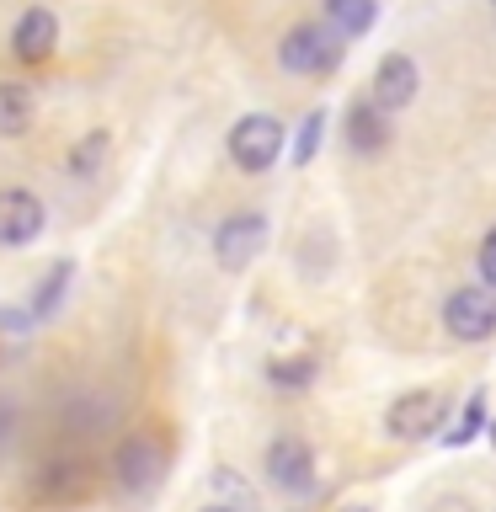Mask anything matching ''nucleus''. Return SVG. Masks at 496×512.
Returning <instances> with one entry per match:
<instances>
[{
    "mask_svg": "<svg viewBox=\"0 0 496 512\" xmlns=\"http://www.w3.org/2000/svg\"><path fill=\"white\" fill-rule=\"evenodd\" d=\"M491 6H496V0H491Z\"/></svg>",
    "mask_w": 496,
    "mask_h": 512,
    "instance_id": "b1692460",
    "label": "nucleus"
},
{
    "mask_svg": "<svg viewBox=\"0 0 496 512\" xmlns=\"http://www.w3.org/2000/svg\"><path fill=\"white\" fill-rule=\"evenodd\" d=\"M203 512H235V507H224V502H214V507H203Z\"/></svg>",
    "mask_w": 496,
    "mask_h": 512,
    "instance_id": "5701e85b",
    "label": "nucleus"
},
{
    "mask_svg": "<svg viewBox=\"0 0 496 512\" xmlns=\"http://www.w3.org/2000/svg\"><path fill=\"white\" fill-rule=\"evenodd\" d=\"M438 427H448V395L443 390H406L384 411V432L395 443H427V438H438Z\"/></svg>",
    "mask_w": 496,
    "mask_h": 512,
    "instance_id": "39448f33",
    "label": "nucleus"
},
{
    "mask_svg": "<svg viewBox=\"0 0 496 512\" xmlns=\"http://www.w3.org/2000/svg\"><path fill=\"white\" fill-rule=\"evenodd\" d=\"M11 54L22 64H48L59 54V16L48 6H27L11 27Z\"/></svg>",
    "mask_w": 496,
    "mask_h": 512,
    "instance_id": "9d476101",
    "label": "nucleus"
},
{
    "mask_svg": "<svg viewBox=\"0 0 496 512\" xmlns=\"http://www.w3.org/2000/svg\"><path fill=\"white\" fill-rule=\"evenodd\" d=\"M48 224V208L27 187H0V246H32Z\"/></svg>",
    "mask_w": 496,
    "mask_h": 512,
    "instance_id": "1a4fd4ad",
    "label": "nucleus"
},
{
    "mask_svg": "<svg viewBox=\"0 0 496 512\" xmlns=\"http://www.w3.org/2000/svg\"><path fill=\"white\" fill-rule=\"evenodd\" d=\"M342 512H374V507H363V502H352V507H342Z\"/></svg>",
    "mask_w": 496,
    "mask_h": 512,
    "instance_id": "4be33fe9",
    "label": "nucleus"
},
{
    "mask_svg": "<svg viewBox=\"0 0 496 512\" xmlns=\"http://www.w3.org/2000/svg\"><path fill=\"white\" fill-rule=\"evenodd\" d=\"M416 91H422V70H416V59L411 54H384L374 64V80H368V102L384 107V112H400V107H411L416 102Z\"/></svg>",
    "mask_w": 496,
    "mask_h": 512,
    "instance_id": "6e6552de",
    "label": "nucleus"
},
{
    "mask_svg": "<svg viewBox=\"0 0 496 512\" xmlns=\"http://www.w3.org/2000/svg\"><path fill=\"white\" fill-rule=\"evenodd\" d=\"M70 283H75V262H54L38 283H32L27 315H32V320H54V315L64 310V294H70Z\"/></svg>",
    "mask_w": 496,
    "mask_h": 512,
    "instance_id": "2eb2a0df",
    "label": "nucleus"
},
{
    "mask_svg": "<svg viewBox=\"0 0 496 512\" xmlns=\"http://www.w3.org/2000/svg\"><path fill=\"white\" fill-rule=\"evenodd\" d=\"M267 235H272V219L262 208H235L214 224V256L224 272H246L256 256L267 251Z\"/></svg>",
    "mask_w": 496,
    "mask_h": 512,
    "instance_id": "7ed1b4c3",
    "label": "nucleus"
},
{
    "mask_svg": "<svg viewBox=\"0 0 496 512\" xmlns=\"http://www.w3.org/2000/svg\"><path fill=\"white\" fill-rule=\"evenodd\" d=\"M107 150H112V134H107V128H91L86 139L70 144V160H64V171L86 182V176H96V171L107 166Z\"/></svg>",
    "mask_w": 496,
    "mask_h": 512,
    "instance_id": "f3484780",
    "label": "nucleus"
},
{
    "mask_svg": "<svg viewBox=\"0 0 496 512\" xmlns=\"http://www.w3.org/2000/svg\"><path fill=\"white\" fill-rule=\"evenodd\" d=\"M224 150H230L235 171L262 176V171H272V166L283 160L288 128H283V118H272V112H246V118H235L230 139H224Z\"/></svg>",
    "mask_w": 496,
    "mask_h": 512,
    "instance_id": "f257e3e1",
    "label": "nucleus"
},
{
    "mask_svg": "<svg viewBox=\"0 0 496 512\" xmlns=\"http://www.w3.org/2000/svg\"><path fill=\"white\" fill-rule=\"evenodd\" d=\"M91 486H96L91 459H54L38 480H32V491H38L48 507H75V502H86Z\"/></svg>",
    "mask_w": 496,
    "mask_h": 512,
    "instance_id": "9b49d317",
    "label": "nucleus"
},
{
    "mask_svg": "<svg viewBox=\"0 0 496 512\" xmlns=\"http://www.w3.org/2000/svg\"><path fill=\"white\" fill-rule=\"evenodd\" d=\"M342 139H347L352 155H379L384 144H390V112L374 107L368 96L347 102V112H342Z\"/></svg>",
    "mask_w": 496,
    "mask_h": 512,
    "instance_id": "f8f14e48",
    "label": "nucleus"
},
{
    "mask_svg": "<svg viewBox=\"0 0 496 512\" xmlns=\"http://www.w3.org/2000/svg\"><path fill=\"white\" fill-rule=\"evenodd\" d=\"M486 422H491V416H486V395H470V400H464V411H459V427L454 432H448V448H464V443H475L480 438V432H486Z\"/></svg>",
    "mask_w": 496,
    "mask_h": 512,
    "instance_id": "6ab92c4d",
    "label": "nucleus"
},
{
    "mask_svg": "<svg viewBox=\"0 0 496 512\" xmlns=\"http://www.w3.org/2000/svg\"><path fill=\"white\" fill-rule=\"evenodd\" d=\"M160 475H166V448H160V438L134 432V438L118 443V454H112V480H118V491L128 496V502L155 496Z\"/></svg>",
    "mask_w": 496,
    "mask_h": 512,
    "instance_id": "20e7f679",
    "label": "nucleus"
},
{
    "mask_svg": "<svg viewBox=\"0 0 496 512\" xmlns=\"http://www.w3.org/2000/svg\"><path fill=\"white\" fill-rule=\"evenodd\" d=\"M342 54H347V43L336 38L326 22H294L283 32V43H278V64L288 75H299V80L331 75L336 64H342Z\"/></svg>",
    "mask_w": 496,
    "mask_h": 512,
    "instance_id": "f03ea898",
    "label": "nucleus"
},
{
    "mask_svg": "<svg viewBox=\"0 0 496 512\" xmlns=\"http://www.w3.org/2000/svg\"><path fill=\"white\" fill-rule=\"evenodd\" d=\"M326 123H331V112H326V107H310V112H304L299 134H294V144H288V160H294V166H310V160L320 155V139H326Z\"/></svg>",
    "mask_w": 496,
    "mask_h": 512,
    "instance_id": "a211bd4d",
    "label": "nucleus"
},
{
    "mask_svg": "<svg viewBox=\"0 0 496 512\" xmlns=\"http://www.w3.org/2000/svg\"><path fill=\"white\" fill-rule=\"evenodd\" d=\"M427 512H480V507L470 502V496H454V491H448V496H432Z\"/></svg>",
    "mask_w": 496,
    "mask_h": 512,
    "instance_id": "412c9836",
    "label": "nucleus"
},
{
    "mask_svg": "<svg viewBox=\"0 0 496 512\" xmlns=\"http://www.w3.org/2000/svg\"><path fill=\"white\" fill-rule=\"evenodd\" d=\"M475 267H480V283L496 288V224L486 230V240H480V251H475Z\"/></svg>",
    "mask_w": 496,
    "mask_h": 512,
    "instance_id": "aec40b11",
    "label": "nucleus"
},
{
    "mask_svg": "<svg viewBox=\"0 0 496 512\" xmlns=\"http://www.w3.org/2000/svg\"><path fill=\"white\" fill-rule=\"evenodd\" d=\"M379 22V0H326V27L336 32L342 43H358L368 38Z\"/></svg>",
    "mask_w": 496,
    "mask_h": 512,
    "instance_id": "ddd939ff",
    "label": "nucleus"
},
{
    "mask_svg": "<svg viewBox=\"0 0 496 512\" xmlns=\"http://www.w3.org/2000/svg\"><path fill=\"white\" fill-rule=\"evenodd\" d=\"M262 470H267V480H272L283 496H310L315 480H320V475H315V448L304 443V438H294V432H283V438L267 443Z\"/></svg>",
    "mask_w": 496,
    "mask_h": 512,
    "instance_id": "0eeeda50",
    "label": "nucleus"
},
{
    "mask_svg": "<svg viewBox=\"0 0 496 512\" xmlns=\"http://www.w3.org/2000/svg\"><path fill=\"white\" fill-rule=\"evenodd\" d=\"M32 112H38V96L27 80H0V139H22L32 128Z\"/></svg>",
    "mask_w": 496,
    "mask_h": 512,
    "instance_id": "4468645a",
    "label": "nucleus"
},
{
    "mask_svg": "<svg viewBox=\"0 0 496 512\" xmlns=\"http://www.w3.org/2000/svg\"><path fill=\"white\" fill-rule=\"evenodd\" d=\"M443 331L454 342L475 347V342H491L496 336V288L475 283V288H454L443 299Z\"/></svg>",
    "mask_w": 496,
    "mask_h": 512,
    "instance_id": "423d86ee",
    "label": "nucleus"
},
{
    "mask_svg": "<svg viewBox=\"0 0 496 512\" xmlns=\"http://www.w3.org/2000/svg\"><path fill=\"white\" fill-rule=\"evenodd\" d=\"M320 374L315 352H283V358H267V384H278V390H310Z\"/></svg>",
    "mask_w": 496,
    "mask_h": 512,
    "instance_id": "dca6fc26",
    "label": "nucleus"
}]
</instances>
